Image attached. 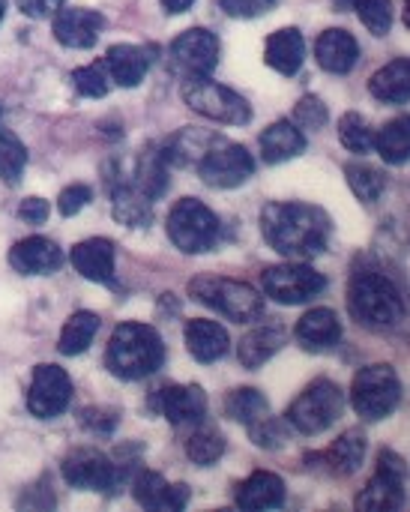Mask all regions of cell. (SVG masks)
<instances>
[{
    "label": "cell",
    "mask_w": 410,
    "mask_h": 512,
    "mask_svg": "<svg viewBox=\"0 0 410 512\" xmlns=\"http://www.w3.org/2000/svg\"><path fill=\"white\" fill-rule=\"evenodd\" d=\"M3 12H6V0H0V21H3Z\"/></svg>",
    "instance_id": "50"
},
{
    "label": "cell",
    "mask_w": 410,
    "mask_h": 512,
    "mask_svg": "<svg viewBox=\"0 0 410 512\" xmlns=\"http://www.w3.org/2000/svg\"><path fill=\"white\" fill-rule=\"evenodd\" d=\"M225 453V438L219 435V429H198L192 432V438L186 441V456L195 462V465H213L219 462Z\"/></svg>",
    "instance_id": "37"
},
{
    "label": "cell",
    "mask_w": 410,
    "mask_h": 512,
    "mask_svg": "<svg viewBox=\"0 0 410 512\" xmlns=\"http://www.w3.org/2000/svg\"><path fill=\"white\" fill-rule=\"evenodd\" d=\"M78 423H81V426H87V429H93L96 435H108V432L117 426V417H114V414H108V411L90 408V411L78 414Z\"/></svg>",
    "instance_id": "46"
},
{
    "label": "cell",
    "mask_w": 410,
    "mask_h": 512,
    "mask_svg": "<svg viewBox=\"0 0 410 512\" xmlns=\"http://www.w3.org/2000/svg\"><path fill=\"white\" fill-rule=\"evenodd\" d=\"M372 150H378V153H381V159H384V162H390V165H402V162H408V156H410L408 117H396V120H390L384 129H378V132H375V147H372Z\"/></svg>",
    "instance_id": "31"
},
{
    "label": "cell",
    "mask_w": 410,
    "mask_h": 512,
    "mask_svg": "<svg viewBox=\"0 0 410 512\" xmlns=\"http://www.w3.org/2000/svg\"><path fill=\"white\" fill-rule=\"evenodd\" d=\"M108 69H105V63L99 60V63H90V66H81V69H75L72 72V84H75V90L81 93V96H87V99H99V96H105L108 93Z\"/></svg>",
    "instance_id": "40"
},
{
    "label": "cell",
    "mask_w": 410,
    "mask_h": 512,
    "mask_svg": "<svg viewBox=\"0 0 410 512\" xmlns=\"http://www.w3.org/2000/svg\"><path fill=\"white\" fill-rule=\"evenodd\" d=\"M327 105L318 99V96H303L300 102H297V108H294V126H300V129H321L324 123H327Z\"/></svg>",
    "instance_id": "42"
},
{
    "label": "cell",
    "mask_w": 410,
    "mask_h": 512,
    "mask_svg": "<svg viewBox=\"0 0 410 512\" xmlns=\"http://www.w3.org/2000/svg\"><path fill=\"white\" fill-rule=\"evenodd\" d=\"M72 402V381L60 366H36L27 390V411L36 420H54L60 417Z\"/></svg>",
    "instance_id": "12"
},
{
    "label": "cell",
    "mask_w": 410,
    "mask_h": 512,
    "mask_svg": "<svg viewBox=\"0 0 410 512\" xmlns=\"http://www.w3.org/2000/svg\"><path fill=\"white\" fill-rule=\"evenodd\" d=\"M345 177H348V186L354 189V195L363 204H375L384 195L387 177H384V171H378L369 162H348L345 165Z\"/></svg>",
    "instance_id": "35"
},
{
    "label": "cell",
    "mask_w": 410,
    "mask_h": 512,
    "mask_svg": "<svg viewBox=\"0 0 410 512\" xmlns=\"http://www.w3.org/2000/svg\"><path fill=\"white\" fill-rule=\"evenodd\" d=\"M135 186L150 198H162L165 189H168V162L162 159L159 147L156 150H147L141 159H138V168H135Z\"/></svg>",
    "instance_id": "33"
},
{
    "label": "cell",
    "mask_w": 410,
    "mask_h": 512,
    "mask_svg": "<svg viewBox=\"0 0 410 512\" xmlns=\"http://www.w3.org/2000/svg\"><path fill=\"white\" fill-rule=\"evenodd\" d=\"M114 198V219L129 225V228H147L153 222V201L135 186V183H120L111 192Z\"/></svg>",
    "instance_id": "29"
},
{
    "label": "cell",
    "mask_w": 410,
    "mask_h": 512,
    "mask_svg": "<svg viewBox=\"0 0 410 512\" xmlns=\"http://www.w3.org/2000/svg\"><path fill=\"white\" fill-rule=\"evenodd\" d=\"M339 138L351 153H369L375 147V129L369 126V120L357 111H348L339 120Z\"/></svg>",
    "instance_id": "36"
},
{
    "label": "cell",
    "mask_w": 410,
    "mask_h": 512,
    "mask_svg": "<svg viewBox=\"0 0 410 512\" xmlns=\"http://www.w3.org/2000/svg\"><path fill=\"white\" fill-rule=\"evenodd\" d=\"M189 297L216 309L219 315H225L228 321H237V324H249V321L261 318V312H264V300L258 297V291L237 279L195 276L189 282Z\"/></svg>",
    "instance_id": "4"
},
{
    "label": "cell",
    "mask_w": 410,
    "mask_h": 512,
    "mask_svg": "<svg viewBox=\"0 0 410 512\" xmlns=\"http://www.w3.org/2000/svg\"><path fill=\"white\" fill-rule=\"evenodd\" d=\"M183 99L192 111H198L207 120L228 123V126H246L252 120L249 102L234 93L231 87H222L210 81L207 75H189L183 78Z\"/></svg>",
    "instance_id": "7"
},
{
    "label": "cell",
    "mask_w": 410,
    "mask_h": 512,
    "mask_svg": "<svg viewBox=\"0 0 410 512\" xmlns=\"http://www.w3.org/2000/svg\"><path fill=\"white\" fill-rule=\"evenodd\" d=\"M354 3H357V0H333V6H336L339 12H348V9H354Z\"/></svg>",
    "instance_id": "49"
},
{
    "label": "cell",
    "mask_w": 410,
    "mask_h": 512,
    "mask_svg": "<svg viewBox=\"0 0 410 512\" xmlns=\"http://www.w3.org/2000/svg\"><path fill=\"white\" fill-rule=\"evenodd\" d=\"M51 216V207L45 198H24L21 207H18V219L27 222V225H45Z\"/></svg>",
    "instance_id": "45"
},
{
    "label": "cell",
    "mask_w": 410,
    "mask_h": 512,
    "mask_svg": "<svg viewBox=\"0 0 410 512\" xmlns=\"http://www.w3.org/2000/svg\"><path fill=\"white\" fill-rule=\"evenodd\" d=\"M315 57H318L321 69H327L333 75H348L357 66V60H360V45H357V39L348 30L330 27V30H324L318 36Z\"/></svg>",
    "instance_id": "21"
},
{
    "label": "cell",
    "mask_w": 410,
    "mask_h": 512,
    "mask_svg": "<svg viewBox=\"0 0 410 512\" xmlns=\"http://www.w3.org/2000/svg\"><path fill=\"white\" fill-rule=\"evenodd\" d=\"M234 501H237L240 510L249 512L276 510V507L285 504V483H282V477H276L270 471H255L249 480H243L237 486Z\"/></svg>",
    "instance_id": "23"
},
{
    "label": "cell",
    "mask_w": 410,
    "mask_h": 512,
    "mask_svg": "<svg viewBox=\"0 0 410 512\" xmlns=\"http://www.w3.org/2000/svg\"><path fill=\"white\" fill-rule=\"evenodd\" d=\"M27 165V150L12 132H0V180L18 183Z\"/></svg>",
    "instance_id": "38"
},
{
    "label": "cell",
    "mask_w": 410,
    "mask_h": 512,
    "mask_svg": "<svg viewBox=\"0 0 410 512\" xmlns=\"http://www.w3.org/2000/svg\"><path fill=\"white\" fill-rule=\"evenodd\" d=\"M306 150V138L300 132V126H294L291 120H276L261 132V156L270 165L288 162L294 156H300Z\"/></svg>",
    "instance_id": "26"
},
{
    "label": "cell",
    "mask_w": 410,
    "mask_h": 512,
    "mask_svg": "<svg viewBox=\"0 0 410 512\" xmlns=\"http://www.w3.org/2000/svg\"><path fill=\"white\" fill-rule=\"evenodd\" d=\"M15 3L24 15H33V18H45L60 6V0H15Z\"/></svg>",
    "instance_id": "47"
},
{
    "label": "cell",
    "mask_w": 410,
    "mask_h": 512,
    "mask_svg": "<svg viewBox=\"0 0 410 512\" xmlns=\"http://www.w3.org/2000/svg\"><path fill=\"white\" fill-rule=\"evenodd\" d=\"M198 174L213 189H237L255 174V159L243 144L219 138L198 162Z\"/></svg>",
    "instance_id": "10"
},
{
    "label": "cell",
    "mask_w": 410,
    "mask_h": 512,
    "mask_svg": "<svg viewBox=\"0 0 410 512\" xmlns=\"http://www.w3.org/2000/svg\"><path fill=\"white\" fill-rule=\"evenodd\" d=\"M63 264L60 246L48 237H24L9 249V267L21 276H48Z\"/></svg>",
    "instance_id": "16"
},
{
    "label": "cell",
    "mask_w": 410,
    "mask_h": 512,
    "mask_svg": "<svg viewBox=\"0 0 410 512\" xmlns=\"http://www.w3.org/2000/svg\"><path fill=\"white\" fill-rule=\"evenodd\" d=\"M399 396H402L399 375L387 363L360 369L351 384V405L366 423H378V420L390 417L399 405Z\"/></svg>",
    "instance_id": "8"
},
{
    "label": "cell",
    "mask_w": 410,
    "mask_h": 512,
    "mask_svg": "<svg viewBox=\"0 0 410 512\" xmlns=\"http://www.w3.org/2000/svg\"><path fill=\"white\" fill-rule=\"evenodd\" d=\"M261 285H264V294L273 297L276 303L297 306V303L318 297L327 288V279L309 264H279V267L264 270Z\"/></svg>",
    "instance_id": "11"
},
{
    "label": "cell",
    "mask_w": 410,
    "mask_h": 512,
    "mask_svg": "<svg viewBox=\"0 0 410 512\" xmlns=\"http://www.w3.org/2000/svg\"><path fill=\"white\" fill-rule=\"evenodd\" d=\"M369 93L381 102H408L410 93V63L405 57L387 63L384 69H378L369 81Z\"/></svg>",
    "instance_id": "30"
},
{
    "label": "cell",
    "mask_w": 410,
    "mask_h": 512,
    "mask_svg": "<svg viewBox=\"0 0 410 512\" xmlns=\"http://www.w3.org/2000/svg\"><path fill=\"white\" fill-rule=\"evenodd\" d=\"M153 48L147 45H129V42H120V45H111L108 48V57L102 60L105 69H108V78L117 81L120 87H138L153 63Z\"/></svg>",
    "instance_id": "19"
},
{
    "label": "cell",
    "mask_w": 410,
    "mask_h": 512,
    "mask_svg": "<svg viewBox=\"0 0 410 512\" xmlns=\"http://www.w3.org/2000/svg\"><path fill=\"white\" fill-rule=\"evenodd\" d=\"M315 459L321 462L324 471H330L336 477H351L366 459V441L360 432H345L342 438L333 441V447L327 453H321Z\"/></svg>",
    "instance_id": "28"
},
{
    "label": "cell",
    "mask_w": 410,
    "mask_h": 512,
    "mask_svg": "<svg viewBox=\"0 0 410 512\" xmlns=\"http://www.w3.org/2000/svg\"><path fill=\"white\" fill-rule=\"evenodd\" d=\"M345 411V393L339 384L321 378L309 384L288 408V426L300 435H321L327 432Z\"/></svg>",
    "instance_id": "6"
},
{
    "label": "cell",
    "mask_w": 410,
    "mask_h": 512,
    "mask_svg": "<svg viewBox=\"0 0 410 512\" xmlns=\"http://www.w3.org/2000/svg\"><path fill=\"white\" fill-rule=\"evenodd\" d=\"M153 414H162L171 426L201 423L207 414V393L198 384H168L147 399Z\"/></svg>",
    "instance_id": "14"
},
{
    "label": "cell",
    "mask_w": 410,
    "mask_h": 512,
    "mask_svg": "<svg viewBox=\"0 0 410 512\" xmlns=\"http://www.w3.org/2000/svg\"><path fill=\"white\" fill-rule=\"evenodd\" d=\"M261 231L264 240L288 258H315L327 252L330 243V216L303 201H282V204H267L261 210Z\"/></svg>",
    "instance_id": "1"
},
{
    "label": "cell",
    "mask_w": 410,
    "mask_h": 512,
    "mask_svg": "<svg viewBox=\"0 0 410 512\" xmlns=\"http://www.w3.org/2000/svg\"><path fill=\"white\" fill-rule=\"evenodd\" d=\"M225 414L234 420V423H243V426H252L258 423L261 417L270 414V405L267 399L252 390V387H240V390H231L228 399H225Z\"/></svg>",
    "instance_id": "34"
},
{
    "label": "cell",
    "mask_w": 410,
    "mask_h": 512,
    "mask_svg": "<svg viewBox=\"0 0 410 512\" xmlns=\"http://www.w3.org/2000/svg\"><path fill=\"white\" fill-rule=\"evenodd\" d=\"M171 60H174V69H180L183 78L210 75L216 69V63H219V39H216V33H210L204 27L183 30L171 42Z\"/></svg>",
    "instance_id": "15"
},
{
    "label": "cell",
    "mask_w": 410,
    "mask_h": 512,
    "mask_svg": "<svg viewBox=\"0 0 410 512\" xmlns=\"http://www.w3.org/2000/svg\"><path fill=\"white\" fill-rule=\"evenodd\" d=\"M168 237L186 255L210 252L222 237L219 216L198 198H180L168 213Z\"/></svg>",
    "instance_id": "5"
},
{
    "label": "cell",
    "mask_w": 410,
    "mask_h": 512,
    "mask_svg": "<svg viewBox=\"0 0 410 512\" xmlns=\"http://www.w3.org/2000/svg\"><path fill=\"white\" fill-rule=\"evenodd\" d=\"M96 333H99V318H96L93 312H75V315L63 324L57 348H60V354H66V357H78V354H84V351L90 348V342H93Z\"/></svg>",
    "instance_id": "32"
},
{
    "label": "cell",
    "mask_w": 410,
    "mask_h": 512,
    "mask_svg": "<svg viewBox=\"0 0 410 512\" xmlns=\"http://www.w3.org/2000/svg\"><path fill=\"white\" fill-rule=\"evenodd\" d=\"M90 198H93L90 186H84V183L66 186V189L60 192V198H57V210H60L63 216H75V213H81V210L90 204Z\"/></svg>",
    "instance_id": "43"
},
{
    "label": "cell",
    "mask_w": 410,
    "mask_h": 512,
    "mask_svg": "<svg viewBox=\"0 0 410 512\" xmlns=\"http://www.w3.org/2000/svg\"><path fill=\"white\" fill-rule=\"evenodd\" d=\"M402 486H405V465L393 450L378 453V468L369 486L357 498L360 512H387L402 504Z\"/></svg>",
    "instance_id": "13"
},
{
    "label": "cell",
    "mask_w": 410,
    "mask_h": 512,
    "mask_svg": "<svg viewBox=\"0 0 410 512\" xmlns=\"http://www.w3.org/2000/svg\"><path fill=\"white\" fill-rule=\"evenodd\" d=\"M294 336L303 351H330L342 339V321L333 309H312L297 321Z\"/></svg>",
    "instance_id": "22"
},
{
    "label": "cell",
    "mask_w": 410,
    "mask_h": 512,
    "mask_svg": "<svg viewBox=\"0 0 410 512\" xmlns=\"http://www.w3.org/2000/svg\"><path fill=\"white\" fill-rule=\"evenodd\" d=\"M360 21L369 27V33L375 36H387L393 27V3L390 0H357L354 3Z\"/></svg>",
    "instance_id": "39"
},
{
    "label": "cell",
    "mask_w": 410,
    "mask_h": 512,
    "mask_svg": "<svg viewBox=\"0 0 410 512\" xmlns=\"http://www.w3.org/2000/svg\"><path fill=\"white\" fill-rule=\"evenodd\" d=\"M60 474L72 489L84 492H117L123 483V468L93 447L72 450L60 465Z\"/></svg>",
    "instance_id": "9"
},
{
    "label": "cell",
    "mask_w": 410,
    "mask_h": 512,
    "mask_svg": "<svg viewBox=\"0 0 410 512\" xmlns=\"http://www.w3.org/2000/svg\"><path fill=\"white\" fill-rule=\"evenodd\" d=\"M132 495L144 510L177 512L189 504V486H183V483L171 486L156 471H141L132 483Z\"/></svg>",
    "instance_id": "17"
},
{
    "label": "cell",
    "mask_w": 410,
    "mask_h": 512,
    "mask_svg": "<svg viewBox=\"0 0 410 512\" xmlns=\"http://www.w3.org/2000/svg\"><path fill=\"white\" fill-rule=\"evenodd\" d=\"M348 312L363 327H393L402 318L399 288L381 270L357 267L348 285Z\"/></svg>",
    "instance_id": "3"
},
{
    "label": "cell",
    "mask_w": 410,
    "mask_h": 512,
    "mask_svg": "<svg viewBox=\"0 0 410 512\" xmlns=\"http://www.w3.org/2000/svg\"><path fill=\"white\" fill-rule=\"evenodd\" d=\"M216 6L231 15V18H258L264 15L273 3L270 0H216Z\"/></svg>",
    "instance_id": "44"
},
{
    "label": "cell",
    "mask_w": 410,
    "mask_h": 512,
    "mask_svg": "<svg viewBox=\"0 0 410 512\" xmlns=\"http://www.w3.org/2000/svg\"><path fill=\"white\" fill-rule=\"evenodd\" d=\"M192 3H195V0H162L165 12H171V15H180V12H186Z\"/></svg>",
    "instance_id": "48"
},
{
    "label": "cell",
    "mask_w": 410,
    "mask_h": 512,
    "mask_svg": "<svg viewBox=\"0 0 410 512\" xmlns=\"http://www.w3.org/2000/svg\"><path fill=\"white\" fill-rule=\"evenodd\" d=\"M69 261L84 279L99 282V285H117V279H114V243L111 240H105V237L81 240L72 246Z\"/></svg>",
    "instance_id": "18"
},
{
    "label": "cell",
    "mask_w": 410,
    "mask_h": 512,
    "mask_svg": "<svg viewBox=\"0 0 410 512\" xmlns=\"http://www.w3.org/2000/svg\"><path fill=\"white\" fill-rule=\"evenodd\" d=\"M246 429H249V438H252L261 450H279V447L288 441V429H285V423H282V420H276L273 414L261 417L258 423H252V426H246Z\"/></svg>",
    "instance_id": "41"
},
{
    "label": "cell",
    "mask_w": 410,
    "mask_h": 512,
    "mask_svg": "<svg viewBox=\"0 0 410 512\" xmlns=\"http://www.w3.org/2000/svg\"><path fill=\"white\" fill-rule=\"evenodd\" d=\"M186 348L198 363H216L228 354V330L216 321L195 318L186 324Z\"/></svg>",
    "instance_id": "25"
},
{
    "label": "cell",
    "mask_w": 410,
    "mask_h": 512,
    "mask_svg": "<svg viewBox=\"0 0 410 512\" xmlns=\"http://www.w3.org/2000/svg\"><path fill=\"white\" fill-rule=\"evenodd\" d=\"M285 345V327L282 324H264L249 330L240 339V363L246 369H261L270 357H276Z\"/></svg>",
    "instance_id": "27"
},
{
    "label": "cell",
    "mask_w": 410,
    "mask_h": 512,
    "mask_svg": "<svg viewBox=\"0 0 410 512\" xmlns=\"http://www.w3.org/2000/svg\"><path fill=\"white\" fill-rule=\"evenodd\" d=\"M165 363L162 336L150 324L126 321L120 324L105 348V366L120 381H141L159 372Z\"/></svg>",
    "instance_id": "2"
},
{
    "label": "cell",
    "mask_w": 410,
    "mask_h": 512,
    "mask_svg": "<svg viewBox=\"0 0 410 512\" xmlns=\"http://www.w3.org/2000/svg\"><path fill=\"white\" fill-rule=\"evenodd\" d=\"M306 57V42L303 33L297 27H282L276 30L267 45H264V60L270 69L282 72V75H297Z\"/></svg>",
    "instance_id": "24"
},
{
    "label": "cell",
    "mask_w": 410,
    "mask_h": 512,
    "mask_svg": "<svg viewBox=\"0 0 410 512\" xmlns=\"http://www.w3.org/2000/svg\"><path fill=\"white\" fill-rule=\"evenodd\" d=\"M270 3H276V0H270Z\"/></svg>",
    "instance_id": "51"
},
{
    "label": "cell",
    "mask_w": 410,
    "mask_h": 512,
    "mask_svg": "<svg viewBox=\"0 0 410 512\" xmlns=\"http://www.w3.org/2000/svg\"><path fill=\"white\" fill-rule=\"evenodd\" d=\"M105 18L96 9H60L54 18V36L66 48H90L99 39Z\"/></svg>",
    "instance_id": "20"
}]
</instances>
